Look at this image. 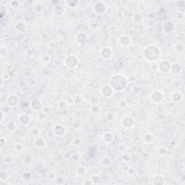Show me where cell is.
<instances>
[{
  "label": "cell",
  "instance_id": "obj_5",
  "mask_svg": "<svg viewBox=\"0 0 185 185\" xmlns=\"http://www.w3.org/2000/svg\"><path fill=\"white\" fill-rule=\"evenodd\" d=\"M174 48H175L176 51H177V52H179V53H182V52H184V45L182 44V43H177V44H176L174 46Z\"/></svg>",
  "mask_w": 185,
  "mask_h": 185
},
{
  "label": "cell",
  "instance_id": "obj_1",
  "mask_svg": "<svg viewBox=\"0 0 185 185\" xmlns=\"http://www.w3.org/2000/svg\"><path fill=\"white\" fill-rule=\"evenodd\" d=\"M171 100H172L173 102L174 103H180L183 101L184 99V96L183 93H182V91H176L172 92L171 96Z\"/></svg>",
  "mask_w": 185,
  "mask_h": 185
},
{
  "label": "cell",
  "instance_id": "obj_3",
  "mask_svg": "<svg viewBox=\"0 0 185 185\" xmlns=\"http://www.w3.org/2000/svg\"><path fill=\"white\" fill-rule=\"evenodd\" d=\"M176 28L175 23L172 21H167L164 25V30L166 34H171L174 32Z\"/></svg>",
  "mask_w": 185,
  "mask_h": 185
},
{
  "label": "cell",
  "instance_id": "obj_4",
  "mask_svg": "<svg viewBox=\"0 0 185 185\" xmlns=\"http://www.w3.org/2000/svg\"><path fill=\"white\" fill-rule=\"evenodd\" d=\"M182 67L179 63H173L171 65V70L170 71L172 72V74H175V75H178L180 74L182 72Z\"/></svg>",
  "mask_w": 185,
  "mask_h": 185
},
{
  "label": "cell",
  "instance_id": "obj_2",
  "mask_svg": "<svg viewBox=\"0 0 185 185\" xmlns=\"http://www.w3.org/2000/svg\"><path fill=\"white\" fill-rule=\"evenodd\" d=\"M171 64L169 61L164 60L161 61L159 65V70L163 73H168L171 70Z\"/></svg>",
  "mask_w": 185,
  "mask_h": 185
}]
</instances>
